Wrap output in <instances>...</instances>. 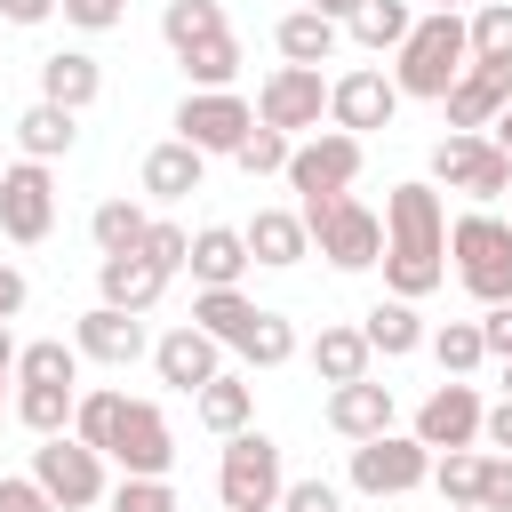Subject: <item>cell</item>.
I'll list each match as a JSON object with an SVG mask.
<instances>
[{
    "instance_id": "33",
    "label": "cell",
    "mask_w": 512,
    "mask_h": 512,
    "mask_svg": "<svg viewBox=\"0 0 512 512\" xmlns=\"http://www.w3.org/2000/svg\"><path fill=\"white\" fill-rule=\"evenodd\" d=\"M144 232H152V216H144L136 200H96V216H88L96 256H136V248H144Z\"/></svg>"
},
{
    "instance_id": "19",
    "label": "cell",
    "mask_w": 512,
    "mask_h": 512,
    "mask_svg": "<svg viewBox=\"0 0 512 512\" xmlns=\"http://www.w3.org/2000/svg\"><path fill=\"white\" fill-rule=\"evenodd\" d=\"M328 432H344L352 448L376 440V432H392V384H376V376L336 384V392H328Z\"/></svg>"
},
{
    "instance_id": "50",
    "label": "cell",
    "mask_w": 512,
    "mask_h": 512,
    "mask_svg": "<svg viewBox=\"0 0 512 512\" xmlns=\"http://www.w3.org/2000/svg\"><path fill=\"white\" fill-rule=\"evenodd\" d=\"M56 8H64V0H0V16H8L16 32H32V24H48Z\"/></svg>"
},
{
    "instance_id": "46",
    "label": "cell",
    "mask_w": 512,
    "mask_h": 512,
    "mask_svg": "<svg viewBox=\"0 0 512 512\" xmlns=\"http://www.w3.org/2000/svg\"><path fill=\"white\" fill-rule=\"evenodd\" d=\"M480 512H512V456H480Z\"/></svg>"
},
{
    "instance_id": "58",
    "label": "cell",
    "mask_w": 512,
    "mask_h": 512,
    "mask_svg": "<svg viewBox=\"0 0 512 512\" xmlns=\"http://www.w3.org/2000/svg\"><path fill=\"white\" fill-rule=\"evenodd\" d=\"M448 512H480V504H448Z\"/></svg>"
},
{
    "instance_id": "18",
    "label": "cell",
    "mask_w": 512,
    "mask_h": 512,
    "mask_svg": "<svg viewBox=\"0 0 512 512\" xmlns=\"http://www.w3.org/2000/svg\"><path fill=\"white\" fill-rule=\"evenodd\" d=\"M504 104H512V64H464L440 112H448V136H488Z\"/></svg>"
},
{
    "instance_id": "1",
    "label": "cell",
    "mask_w": 512,
    "mask_h": 512,
    "mask_svg": "<svg viewBox=\"0 0 512 512\" xmlns=\"http://www.w3.org/2000/svg\"><path fill=\"white\" fill-rule=\"evenodd\" d=\"M448 280V208H440V184H392L384 192V296H408L424 304L432 288Z\"/></svg>"
},
{
    "instance_id": "6",
    "label": "cell",
    "mask_w": 512,
    "mask_h": 512,
    "mask_svg": "<svg viewBox=\"0 0 512 512\" xmlns=\"http://www.w3.org/2000/svg\"><path fill=\"white\" fill-rule=\"evenodd\" d=\"M104 464H112V456H96V448H88V440H72V432H56V440H40V448H32V480L48 488V504H56V512H88V504H104V496H112Z\"/></svg>"
},
{
    "instance_id": "43",
    "label": "cell",
    "mask_w": 512,
    "mask_h": 512,
    "mask_svg": "<svg viewBox=\"0 0 512 512\" xmlns=\"http://www.w3.org/2000/svg\"><path fill=\"white\" fill-rule=\"evenodd\" d=\"M144 256H152V264L176 280V272L192 264V232H184V224H168V216H152V232H144Z\"/></svg>"
},
{
    "instance_id": "35",
    "label": "cell",
    "mask_w": 512,
    "mask_h": 512,
    "mask_svg": "<svg viewBox=\"0 0 512 512\" xmlns=\"http://www.w3.org/2000/svg\"><path fill=\"white\" fill-rule=\"evenodd\" d=\"M16 384H80V344L64 336H40L16 352Z\"/></svg>"
},
{
    "instance_id": "23",
    "label": "cell",
    "mask_w": 512,
    "mask_h": 512,
    "mask_svg": "<svg viewBox=\"0 0 512 512\" xmlns=\"http://www.w3.org/2000/svg\"><path fill=\"white\" fill-rule=\"evenodd\" d=\"M240 232H248V256H256V264H272V272H288V264H304V256H312V232H304V216H296V208H256Z\"/></svg>"
},
{
    "instance_id": "30",
    "label": "cell",
    "mask_w": 512,
    "mask_h": 512,
    "mask_svg": "<svg viewBox=\"0 0 512 512\" xmlns=\"http://www.w3.org/2000/svg\"><path fill=\"white\" fill-rule=\"evenodd\" d=\"M192 408H200V424H208L216 440H232V432H248V416H256V384L224 368L216 384H200V392H192Z\"/></svg>"
},
{
    "instance_id": "31",
    "label": "cell",
    "mask_w": 512,
    "mask_h": 512,
    "mask_svg": "<svg viewBox=\"0 0 512 512\" xmlns=\"http://www.w3.org/2000/svg\"><path fill=\"white\" fill-rule=\"evenodd\" d=\"M256 312H264V304H248L240 288H200V296H192V328H208V336H216V344H232V352L248 344Z\"/></svg>"
},
{
    "instance_id": "48",
    "label": "cell",
    "mask_w": 512,
    "mask_h": 512,
    "mask_svg": "<svg viewBox=\"0 0 512 512\" xmlns=\"http://www.w3.org/2000/svg\"><path fill=\"white\" fill-rule=\"evenodd\" d=\"M128 8L120 0H64V24H80V32H112Z\"/></svg>"
},
{
    "instance_id": "49",
    "label": "cell",
    "mask_w": 512,
    "mask_h": 512,
    "mask_svg": "<svg viewBox=\"0 0 512 512\" xmlns=\"http://www.w3.org/2000/svg\"><path fill=\"white\" fill-rule=\"evenodd\" d=\"M480 336H488V360H512V304L480 312Z\"/></svg>"
},
{
    "instance_id": "52",
    "label": "cell",
    "mask_w": 512,
    "mask_h": 512,
    "mask_svg": "<svg viewBox=\"0 0 512 512\" xmlns=\"http://www.w3.org/2000/svg\"><path fill=\"white\" fill-rule=\"evenodd\" d=\"M480 440H488L496 456H512V400H496V408H488V424H480Z\"/></svg>"
},
{
    "instance_id": "32",
    "label": "cell",
    "mask_w": 512,
    "mask_h": 512,
    "mask_svg": "<svg viewBox=\"0 0 512 512\" xmlns=\"http://www.w3.org/2000/svg\"><path fill=\"white\" fill-rule=\"evenodd\" d=\"M344 32H352L360 48H376V56H384V48H400V40L416 32V8H408V0H352Z\"/></svg>"
},
{
    "instance_id": "25",
    "label": "cell",
    "mask_w": 512,
    "mask_h": 512,
    "mask_svg": "<svg viewBox=\"0 0 512 512\" xmlns=\"http://www.w3.org/2000/svg\"><path fill=\"white\" fill-rule=\"evenodd\" d=\"M360 336H368V352H384V360H408V352H424V344H432L408 296H376V304H368V320H360Z\"/></svg>"
},
{
    "instance_id": "39",
    "label": "cell",
    "mask_w": 512,
    "mask_h": 512,
    "mask_svg": "<svg viewBox=\"0 0 512 512\" xmlns=\"http://www.w3.org/2000/svg\"><path fill=\"white\" fill-rule=\"evenodd\" d=\"M464 24H472V64H512V0H480Z\"/></svg>"
},
{
    "instance_id": "45",
    "label": "cell",
    "mask_w": 512,
    "mask_h": 512,
    "mask_svg": "<svg viewBox=\"0 0 512 512\" xmlns=\"http://www.w3.org/2000/svg\"><path fill=\"white\" fill-rule=\"evenodd\" d=\"M280 512H344V488L336 480H288Z\"/></svg>"
},
{
    "instance_id": "57",
    "label": "cell",
    "mask_w": 512,
    "mask_h": 512,
    "mask_svg": "<svg viewBox=\"0 0 512 512\" xmlns=\"http://www.w3.org/2000/svg\"><path fill=\"white\" fill-rule=\"evenodd\" d=\"M504 400H512V360H504Z\"/></svg>"
},
{
    "instance_id": "20",
    "label": "cell",
    "mask_w": 512,
    "mask_h": 512,
    "mask_svg": "<svg viewBox=\"0 0 512 512\" xmlns=\"http://www.w3.org/2000/svg\"><path fill=\"white\" fill-rule=\"evenodd\" d=\"M248 264H256V256H248V232H240V224H200V232H192V264H184V272H192L200 288H240Z\"/></svg>"
},
{
    "instance_id": "8",
    "label": "cell",
    "mask_w": 512,
    "mask_h": 512,
    "mask_svg": "<svg viewBox=\"0 0 512 512\" xmlns=\"http://www.w3.org/2000/svg\"><path fill=\"white\" fill-rule=\"evenodd\" d=\"M360 160H368V144H360V136L320 128V136H304V144L288 152V184H296V200H304V208H312V200H344V192H352V176H360Z\"/></svg>"
},
{
    "instance_id": "22",
    "label": "cell",
    "mask_w": 512,
    "mask_h": 512,
    "mask_svg": "<svg viewBox=\"0 0 512 512\" xmlns=\"http://www.w3.org/2000/svg\"><path fill=\"white\" fill-rule=\"evenodd\" d=\"M104 96V64L88 56V48H56L48 64H40V104H64V112H88Z\"/></svg>"
},
{
    "instance_id": "4",
    "label": "cell",
    "mask_w": 512,
    "mask_h": 512,
    "mask_svg": "<svg viewBox=\"0 0 512 512\" xmlns=\"http://www.w3.org/2000/svg\"><path fill=\"white\" fill-rule=\"evenodd\" d=\"M216 496H224V512H280V496H288V464H280V440L272 432H232L224 440V456H216Z\"/></svg>"
},
{
    "instance_id": "27",
    "label": "cell",
    "mask_w": 512,
    "mask_h": 512,
    "mask_svg": "<svg viewBox=\"0 0 512 512\" xmlns=\"http://www.w3.org/2000/svg\"><path fill=\"white\" fill-rule=\"evenodd\" d=\"M272 40H280V56H288V64H312V72H320V64L336 56L344 24H336V16H320V8H288V16L272 24Z\"/></svg>"
},
{
    "instance_id": "28",
    "label": "cell",
    "mask_w": 512,
    "mask_h": 512,
    "mask_svg": "<svg viewBox=\"0 0 512 512\" xmlns=\"http://www.w3.org/2000/svg\"><path fill=\"white\" fill-rule=\"evenodd\" d=\"M80 144V112H64V104H24L16 112V152L24 160H64Z\"/></svg>"
},
{
    "instance_id": "17",
    "label": "cell",
    "mask_w": 512,
    "mask_h": 512,
    "mask_svg": "<svg viewBox=\"0 0 512 512\" xmlns=\"http://www.w3.org/2000/svg\"><path fill=\"white\" fill-rule=\"evenodd\" d=\"M72 344H80V360H96V368H136V360L152 352L144 312H112V304H88V312L72 320Z\"/></svg>"
},
{
    "instance_id": "60",
    "label": "cell",
    "mask_w": 512,
    "mask_h": 512,
    "mask_svg": "<svg viewBox=\"0 0 512 512\" xmlns=\"http://www.w3.org/2000/svg\"><path fill=\"white\" fill-rule=\"evenodd\" d=\"M0 416H8V400H0Z\"/></svg>"
},
{
    "instance_id": "10",
    "label": "cell",
    "mask_w": 512,
    "mask_h": 512,
    "mask_svg": "<svg viewBox=\"0 0 512 512\" xmlns=\"http://www.w3.org/2000/svg\"><path fill=\"white\" fill-rule=\"evenodd\" d=\"M176 136H184L192 152H240V144L256 136V104L232 96V88H192V96L176 104Z\"/></svg>"
},
{
    "instance_id": "13",
    "label": "cell",
    "mask_w": 512,
    "mask_h": 512,
    "mask_svg": "<svg viewBox=\"0 0 512 512\" xmlns=\"http://www.w3.org/2000/svg\"><path fill=\"white\" fill-rule=\"evenodd\" d=\"M480 424H488V408H480V392H472L464 376H440V384L424 392V408H416V440H424L432 456L472 448V440H480Z\"/></svg>"
},
{
    "instance_id": "37",
    "label": "cell",
    "mask_w": 512,
    "mask_h": 512,
    "mask_svg": "<svg viewBox=\"0 0 512 512\" xmlns=\"http://www.w3.org/2000/svg\"><path fill=\"white\" fill-rule=\"evenodd\" d=\"M176 64H184V80H192V88H232V80H240V40H232V32H216V40L184 48Z\"/></svg>"
},
{
    "instance_id": "42",
    "label": "cell",
    "mask_w": 512,
    "mask_h": 512,
    "mask_svg": "<svg viewBox=\"0 0 512 512\" xmlns=\"http://www.w3.org/2000/svg\"><path fill=\"white\" fill-rule=\"evenodd\" d=\"M288 152H296V136H280V128H264V120H256V136H248L232 160H240L248 176H288Z\"/></svg>"
},
{
    "instance_id": "55",
    "label": "cell",
    "mask_w": 512,
    "mask_h": 512,
    "mask_svg": "<svg viewBox=\"0 0 512 512\" xmlns=\"http://www.w3.org/2000/svg\"><path fill=\"white\" fill-rule=\"evenodd\" d=\"M312 8H320V16H336V24L352 16V0H312Z\"/></svg>"
},
{
    "instance_id": "14",
    "label": "cell",
    "mask_w": 512,
    "mask_h": 512,
    "mask_svg": "<svg viewBox=\"0 0 512 512\" xmlns=\"http://www.w3.org/2000/svg\"><path fill=\"white\" fill-rule=\"evenodd\" d=\"M392 112H400V88H392V72H376V64H352V72H336V80H328V120H336L344 136L392 128Z\"/></svg>"
},
{
    "instance_id": "51",
    "label": "cell",
    "mask_w": 512,
    "mask_h": 512,
    "mask_svg": "<svg viewBox=\"0 0 512 512\" xmlns=\"http://www.w3.org/2000/svg\"><path fill=\"white\" fill-rule=\"evenodd\" d=\"M24 296H32V280H24V272L0 256V320H16V312H24Z\"/></svg>"
},
{
    "instance_id": "56",
    "label": "cell",
    "mask_w": 512,
    "mask_h": 512,
    "mask_svg": "<svg viewBox=\"0 0 512 512\" xmlns=\"http://www.w3.org/2000/svg\"><path fill=\"white\" fill-rule=\"evenodd\" d=\"M432 8H448V16H464V8H472V0H432Z\"/></svg>"
},
{
    "instance_id": "26",
    "label": "cell",
    "mask_w": 512,
    "mask_h": 512,
    "mask_svg": "<svg viewBox=\"0 0 512 512\" xmlns=\"http://www.w3.org/2000/svg\"><path fill=\"white\" fill-rule=\"evenodd\" d=\"M304 360H312V376L336 392V384H360L376 352H368V336H360V328H344V320H336V328H320V336L304 344Z\"/></svg>"
},
{
    "instance_id": "34",
    "label": "cell",
    "mask_w": 512,
    "mask_h": 512,
    "mask_svg": "<svg viewBox=\"0 0 512 512\" xmlns=\"http://www.w3.org/2000/svg\"><path fill=\"white\" fill-rule=\"evenodd\" d=\"M216 32H232L216 0H168V8H160V40H168L176 56H184V48H200V40H216Z\"/></svg>"
},
{
    "instance_id": "29",
    "label": "cell",
    "mask_w": 512,
    "mask_h": 512,
    "mask_svg": "<svg viewBox=\"0 0 512 512\" xmlns=\"http://www.w3.org/2000/svg\"><path fill=\"white\" fill-rule=\"evenodd\" d=\"M72 408H80V384H16V400H8V416H16L32 440L72 432Z\"/></svg>"
},
{
    "instance_id": "21",
    "label": "cell",
    "mask_w": 512,
    "mask_h": 512,
    "mask_svg": "<svg viewBox=\"0 0 512 512\" xmlns=\"http://www.w3.org/2000/svg\"><path fill=\"white\" fill-rule=\"evenodd\" d=\"M96 288H104L112 312H152V304L168 296V272L136 248V256H104V264H96Z\"/></svg>"
},
{
    "instance_id": "9",
    "label": "cell",
    "mask_w": 512,
    "mask_h": 512,
    "mask_svg": "<svg viewBox=\"0 0 512 512\" xmlns=\"http://www.w3.org/2000/svg\"><path fill=\"white\" fill-rule=\"evenodd\" d=\"M256 120L280 128V136H320L328 120V80L312 64H272L264 88H256Z\"/></svg>"
},
{
    "instance_id": "44",
    "label": "cell",
    "mask_w": 512,
    "mask_h": 512,
    "mask_svg": "<svg viewBox=\"0 0 512 512\" xmlns=\"http://www.w3.org/2000/svg\"><path fill=\"white\" fill-rule=\"evenodd\" d=\"M104 504H112V512H184L168 480H120V488H112Z\"/></svg>"
},
{
    "instance_id": "7",
    "label": "cell",
    "mask_w": 512,
    "mask_h": 512,
    "mask_svg": "<svg viewBox=\"0 0 512 512\" xmlns=\"http://www.w3.org/2000/svg\"><path fill=\"white\" fill-rule=\"evenodd\" d=\"M344 480H352L360 496H416V488L432 480V448H424L416 432H376V440L352 448Z\"/></svg>"
},
{
    "instance_id": "47",
    "label": "cell",
    "mask_w": 512,
    "mask_h": 512,
    "mask_svg": "<svg viewBox=\"0 0 512 512\" xmlns=\"http://www.w3.org/2000/svg\"><path fill=\"white\" fill-rule=\"evenodd\" d=\"M0 512H56V504L32 472H0Z\"/></svg>"
},
{
    "instance_id": "41",
    "label": "cell",
    "mask_w": 512,
    "mask_h": 512,
    "mask_svg": "<svg viewBox=\"0 0 512 512\" xmlns=\"http://www.w3.org/2000/svg\"><path fill=\"white\" fill-rule=\"evenodd\" d=\"M432 488H440V504H480V456L472 448L432 456Z\"/></svg>"
},
{
    "instance_id": "3",
    "label": "cell",
    "mask_w": 512,
    "mask_h": 512,
    "mask_svg": "<svg viewBox=\"0 0 512 512\" xmlns=\"http://www.w3.org/2000/svg\"><path fill=\"white\" fill-rule=\"evenodd\" d=\"M448 256H456V280H464V296L480 312L512 304V224L496 208H464L448 224Z\"/></svg>"
},
{
    "instance_id": "38",
    "label": "cell",
    "mask_w": 512,
    "mask_h": 512,
    "mask_svg": "<svg viewBox=\"0 0 512 512\" xmlns=\"http://www.w3.org/2000/svg\"><path fill=\"white\" fill-rule=\"evenodd\" d=\"M432 360H440V376H472V368L488 360L480 320H448V328H432Z\"/></svg>"
},
{
    "instance_id": "12",
    "label": "cell",
    "mask_w": 512,
    "mask_h": 512,
    "mask_svg": "<svg viewBox=\"0 0 512 512\" xmlns=\"http://www.w3.org/2000/svg\"><path fill=\"white\" fill-rule=\"evenodd\" d=\"M0 232L16 248H40L56 232V176H48V160H8V176H0Z\"/></svg>"
},
{
    "instance_id": "16",
    "label": "cell",
    "mask_w": 512,
    "mask_h": 512,
    "mask_svg": "<svg viewBox=\"0 0 512 512\" xmlns=\"http://www.w3.org/2000/svg\"><path fill=\"white\" fill-rule=\"evenodd\" d=\"M152 376H160L168 392H200V384H216V376H224V344H216L208 328L176 320L168 336H152Z\"/></svg>"
},
{
    "instance_id": "40",
    "label": "cell",
    "mask_w": 512,
    "mask_h": 512,
    "mask_svg": "<svg viewBox=\"0 0 512 512\" xmlns=\"http://www.w3.org/2000/svg\"><path fill=\"white\" fill-rule=\"evenodd\" d=\"M240 360H248V368H288V360H296V328H288L280 312H256V328H248Z\"/></svg>"
},
{
    "instance_id": "5",
    "label": "cell",
    "mask_w": 512,
    "mask_h": 512,
    "mask_svg": "<svg viewBox=\"0 0 512 512\" xmlns=\"http://www.w3.org/2000/svg\"><path fill=\"white\" fill-rule=\"evenodd\" d=\"M304 216V232H312V248L336 264V272H368V264H384V216L368 208V200H312V208H296Z\"/></svg>"
},
{
    "instance_id": "24",
    "label": "cell",
    "mask_w": 512,
    "mask_h": 512,
    "mask_svg": "<svg viewBox=\"0 0 512 512\" xmlns=\"http://www.w3.org/2000/svg\"><path fill=\"white\" fill-rule=\"evenodd\" d=\"M200 176H208V152H192L184 136H168V144L144 152V192H152V200H192Z\"/></svg>"
},
{
    "instance_id": "2",
    "label": "cell",
    "mask_w": 512,
    "mask_h": 512,
    "mask_svg": "<svg viewBox=\"0 0 512 512\" xmlns=\"http://www.w3.org/2000/svg\"><path fill=\"white\" fill-rule=\"evenodd\" d=\"M464 64H472V24L448 16V8H424L416 32L392 48V88L424 96V104H448V88L464 80Z\"/></svg>"
},
{
    "instance_id": "11",
    "label": "cell",
    "mask_w": 512,
    "mask_h": 512,
    "mask_svg": "<svg viewBox=\"0 0 512 512\" xmlns=\"http://www.w3.org/2000/svg\"><path fill=\"white\" fill-rule=\"evenodd\" d=\"M432 184H448V192H464V200H504L512 192V160L488 144V136H440L432 144Z\"/></svg>"
},
{
    "instance_id": "54",
    "label": "cell",
    "mask_w": 512,
    "mask_h": 512,
    "mask_svg": "<svg viewBox=\"0 0 512 512\" xmlns=\"http://www.w3.org/2000/svg\"><path fill=\"white\" fill-rule=\"evenodd\" d=\"M488 144H496V152H504V160H512V104H504V112H496V128H488Z\"/></svg>"
},
{
    "instance_id": "36",
    "label": "cell",
    "mask_w": 512,
    "mask_h": 512,
    "mask_svg": "<svg viewBox=\"0 0 512 512\" xmlns=\"http://www.w3.org/2000/svg\"><path fill=\"white\" fill-rule=\"evenodd\" d=\"M120 416H128V392H80V408H72V440H88L96 456H112Z\"/></svg>"
},
{
    "instance_id": "53",
    "label": "cell",
    "mask_w": 512,
    "mask_h": 512,
    "mask_svg": "<svg viewBox=\"0 0 512 512\" xmlns=\"http://www.w3.org/2000/svg\"><path fill=\"white\" fill-rule=\"evenodd\" d=\"M16 352H24V344H16V336H8V320H0V384L16 376Z\"/></svg>"
},
{
    "instance_id": "59",
    "label": "cell",
    "mask_w": 512,
    "mask_h": 512,
    "mask_svg": "<svg viewBox=\"0 0 512 512\" xmlns=\"http://www.w3.org/2000/svg\"><path fill=\"white\" fill-rule=\"evenodd\" d=\"M0 176H8V160H0Z\"/></svg>"
},
{
    "instance_id": "15",
    "label": "cell",
    "mask_w": 512,
    "mask_h": 512,
    "mask_svg": "<svg viewBox=\"0 0 512 512\" xmlns=\"http://www.w3.org/2000/svg\"><path fill=\"white\" fill-rule=\"evenodd\" d=\"M112 464H120V480H168V464H176V432H168L160 400H128L120 440H112Z\"/></svg>"
}]
</instances>
